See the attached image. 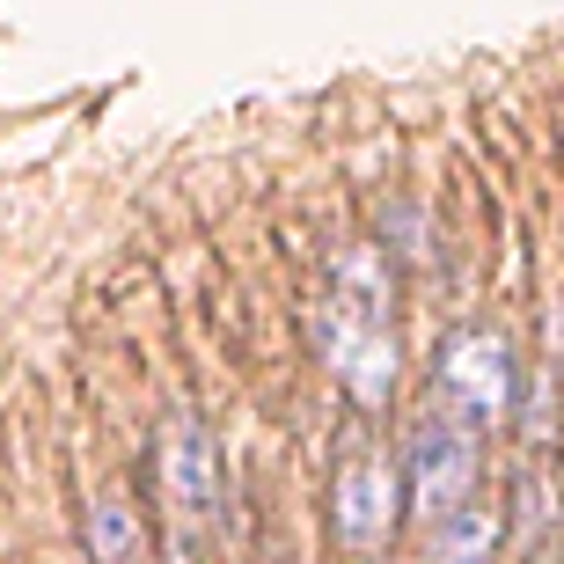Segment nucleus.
Masks as SVG:
<instances>
[{
    "label": "nucleus",
    "instance_id": "obj_7",
    "mask_svg": "<svg viewBox=\"0 0 564 564\" xmlns=\"http://www.w3.org/2000/svg\"><path fill=\"white\" fill-rule=\"evenodd\" d=\"M491 535H499L491 506H462L455 521H440V564H484L491 557Z\"/></svg>",
    "mask_w": 564,
    "mask_h": 564
},
{
    "label": "nucleus",
    "instance_id": "obj_6",
    "mask_svg": "<svg viewBox=\"0 0 564 564\" xmlns=\"http://www.w3.org/2000/svg\"><path fill=\"white\" fill-rule=\"evenodd\" d=\"M88 564H154L140 513L126 499H96L88 506Z\"/></svg>",
    "mask_w": 564,
    "mask_h": 564
},
{
    "label": "nucleus",
    "instance_id": "obj_5",
    "mask_svg": "<svg viewBox=\"0 0 564 564\" xmlns=\"http://www.w3.org/2000/svg\"><path fill=\"white\" fill-rule=\"evenodd\" d=\"M403 513V469L389 462H352L345 477H337V535L352 550H381L389 543V528Z\"/></svg>",
    "mask_w": 564,
    "mask_h": 564
},
{
    "label": "nucleus",
    "instance_id": "obj_2",
    "mask_svg": "<svg viewBox=\"0 0 564 564\" xmlns=\"http://www.w3.org/2000/svg\"><path fill=\"white\" fill-rule=\"evenodd\" d=\"M162 499H169V521H176V564H213L228 484H220V440L191 411H176L162 425Z\"/></svg>",
    "mask_w": 564,
    "mask_h": 564
},
{
    "label": "nucleus",
    "instance_id": "obj_8",
    "mask_svg": "<svg viewBox=\"0 0 564 564\" xmlns=\"http://www.w3.org/2000/svg\"><path fill=\"white\" fill-rule=\"evenodd\" d=\"M535 564H564V557H535Z\"/></svg>",
    "mask_w": 564,
    "mask_h": 564
},
{
    "label": "nucleus",
    "instance_id": "obj_4",
    "mask_svg": "<svg viewBox=\"0 0 564 564\" xmlns=\"http://www.w3.org/2000/svg\"><path fill=\"white\" fill-rule=\"evenodd\" d=\"M403 484H411V506L425 521H455L469 491H477V433L462 419H433L411 440V462H403Z\"/></svg>",
    "mask_w": 564,
    "mask_h": 564
},
{
    "label": "nucleus",
    "instance_id": "obj_3",
    "mask_svg": "<svg viewBox=\"0 0 564 564\" xmlns=\"http://www.w3.org/2000/svg\"><path fill=\"white\" fill-rule=\"evenodd\" d=\"M513 345L499 330H462L447 337V352H440V397H447V419L462 425H506L513 411Z\"/></svg>",
    "mask_w": 564,
    "mask_h": 564
},
{
    "label": "nucleus",
    "instance_id": "obj_1",
    "mask_svg": "<svg viewBox=\"0 0 564 564\" xmlns=\"http://www.w3.org/2000/svg\"><path fill=\"white\" fill-rule=\"evenodd\" d=\"M323 359L352 389V403L381 411L397 397V330H389V264L375 250H352L330 272L323 301Z\"/></svg>",
    "mask_w": 564,
    "mask_h": 564
}]
</instances>
